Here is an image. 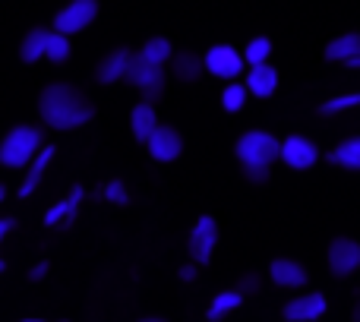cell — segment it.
Here are the masks:
<instances>
[{
  "label": "cell",
  "mask_w": 360,
  "mask_h": 322,
  "mask_svg": "<svg viewBox=\"0 0 360 322\" xmlns=\"http://www.w3.org/2000/svg\"><path fill=\"white\" fill-rule=\"evenodd\" d=\"M38 114L51 130H79L95 117V108L70 82H51L38 95Z\"/></svg>",
  "instance_id": "cell-1"
},
{
  "label": "cell",
  "mask_w": 360,
  "mask_h": 322,
  "mask_svg": "<svg viewBox=\"0 0 360 322\" xmlns=\"http://www.w3.org/2000/svg\"><path fill=\"white\" fill-rule=\"evenodd\" d=\"M234 155L243 167H272L281 158V139L269 130H247L237 136Z\"/></svg>",
  "instance_id": "cell-2"
},
{
  "label": "cell",
  "mask_w": 360,
  "mask_h": 322,
  "mask_svg": "<svg viewBox=\"0 0 360 322\" xmlns=\"http://www.w3.org/2000/svg\"><path fill=\"white\" fill-rule=\"evenodd\" d=\"M38 152H41V130H35V127H13L4 136V143H0V165L29 167Z\"/></svg>",
  "instance_id": "cell-3"
},
{
  "label": "cell",
  "mask_w": 360,
  "mask_h": 322,
  "mask_svg": "<svg viewBox=\"0 0 360 322\" xmlns=\"http://www.w3.org/2000/svg\"><path fill=\"white\" fill-rule=\"evenodd\" d=\"M124 79L143 92L146 105H155V101H162V95H165V79H168V70L149 63L143 54H130V63H127Z\"/></svg>",
  "instance_id": "cell-4"
},
{
  "label": "cell",
  "mask_w": 360,
  "mask_h": 322,
  "mask_svg": "<svg viewBox=\"0 0 360 322\" xmlns=\"http://www.w3.org/2000/svg\"><path fill=\"white\" fill-rule=\"evenodd\" d=\"M218 247V221L212 215H199L193 224L190 237H186V253L196 266H209Z\"/></svg>",
  "instance_id": "cell-5"
},
{
  "label": "cell",
  "mask_w": 360,
  "mask_h": 322,
  "mask_svg": "<svg viewBox=\"0 0 360 322\" xmlns=\"http://www.w3.org/2000/svg\"><path fill=\"white\" fill-rule=\"evenodd\" d=\"M205 73H212L215 79H228L234 82L240 73H247V63H243V54L234 48V44H212L202 57Z\"/></svg>",
  "instance_id": "cell-6"
},
{
  "label": "cell",
  "mask_w": 360,
  "mask_h": 322,
  "mask_svg": "<svg viewBox=\"0 0 360 322\" xmlns=\"http://www.w3.org/2000/svg\"><path fill=\"white\" fill-rule=\"evenodd\" d=\"M98 16V0H70L60 13L54 16V32L60 35H76L86 25H92V19Z\"/></svg>",
  "instance_id": "cell-7"
},
{
  "label": "cell",
  "mask_w": 360,
  "mask_h": 322,
  "mask_svg": "<svg viewBox=\"0 0 360 322\" xmlns=\"http://www.w3.org/2000/svg\"><path fill=\"white\" fill-rule=\"evenodd\" d=\"M329 272L335 275V278H348V275H354L360 269V240L354 237H335V240L329 243Z\"/></svg>",
  "instance_id": "cell-8"
},
{
  "label": "cell",
  "mask_w": 360,
  "mask_h": 322,
  "mask_svg": "<svg viewBox=\"0 0 360 322\" xmlns=\"http://www.w3.org/2000/svg\"><path fill=\"white\" fill-rule=\"evenodd\" d=\"M291 171H310L319 161V149L313 139H307L304 133H291L288 139H281V158Z\"/></svg>",
  "instance_id": "cell-9"
},
{
  "label": "cell",
  "mask_w": 360,
  "mask_h": 322,
  "mask_svg": "<svg viewBox=\"0 0 360 322\" xmlns=\"http://www.w3.org/2000/svg\"><path fill=\"white\" fill-rule=\"evenodd\" d=\"M329 310V300H326L323 291H310L300 294V297H291L285 307H281V316L285 322H316L326 316Z\"/></svg>",
  "instance_id": "cell-10"
},
{
  "label": "cell",
  "mask_w": 360,
  "mask_h": 322,
  "mask_svg": "<svg viewBox=\"0 0 360 322\" xmlns=\"http://www.w3.org/2000/svg\"><path fill=\"white\" fill-rule=\"evenodd\" d=\"M146 149H149V155L155 158V161L168 165V161H177L180 152H184V136H180L174 127L158 124L155 133L149 136V143H146Z\"/></svg>",
  "instance_id": "cell-11"
},
{
  "label": "cell",
  "mask_w": 360,
  "mask_h": 322,
  "mask_svg": "<svg viewBox=\"0 0 360 322\" xmlns=\"http://www.w3.org/2000/svg\"><path fill=\"white\" fill-rule=\"evenodd\" d=\"M269 278H272V285L285 288V291H300V288H307V281H310V272H307L297 259L278 256V259L269 262Z\"/></svg>",
  "instance_id": "cell-12"
},
{
  "label": "cell",
  "mask_w": 360,
  "mask_h": 322,
  "mask_svg": "<svg viewBox=\"0 0 360 322\" xmlns=\"http://www.w3.org/2000/svg\"><path fill=\"white\" fill-rule=\"evenodd\" d=\"M243 86L253 98H272L275 89H278V70L272 63H259V67H247L243 76Z\"/></svg>",
  "instance_id": "cell-13"
},
{
  "label": "cell",
  "mask_w": 360,
  "mask_h": 322,
  "mask_svg": "<svg viewBox=\"0 0 360 322\" xmlns=\"http://www.w3.org/2000/svg\"><path fill=\"white\" fill-rule=\"evenodd\" d=\"M82 199H86V190L76 183L73 190L67 193V199H60L57 205H51V209L44 212V224H48V228H54V224H73L76 221V212H79V205H82Z\"/></svg>",
  "instance_id": "cell-14"
},
{
  "label": "cell",
  "mask_w": 360,
  "mask_h": 322,
  "mask_svg": "<svg viewBox=\"0 0 360 322\" xmlns=\"http://www.w3.org/2000/svg\"><path fill=\"white\" fill-rule=\"evenodd\" d=\"M57 155V149L54 146H41V152H38L35 158H32V165L25 167V177H22V183H19V196H32V193L41 186V180H44V171H48V165L54 161Z\"/></svg>",
  "instance_id": "cell-15"
},
{
  "label": "cell",
  "mask_w": 360,
  "mask_h": 322,
  "mask_svg": "<svg viewBox=\"0 0 360 322\" xmlns=\"http://www.w3.org/2000/svg\"><path fill=\"white\" fill-rule=\"evenodd\" d=\"M130 54L133 51L127 48H114L111 54L101 57V63L95 67V79L101 82V86H111V82H120L127 73V63H130Z\"/></svg>",
  "instance_id": "cell-16"
},
{
  "label": "cell",
  "mask_w": 360,
  "mask_h": 322,
  "mask_svg": "<svg viewBox=\"0 0 360 322\" xmlns=\"http://www.w3.org/2000/svg\"><path fill=\"white\" fill-rule=\"evenodd\" d=\"M158 127V114H155V105H146V101H139L136 108L130 111V130L133 136H136V143H149V136L155 133Z\"/></svg>",
  "instance_id": "cell-17"
},
{
  "label": "cell",
  "mask_w": 360,
  "mask_h": 322,
  "mask_svg": "<svg viewBox=\"0 0 360 322\" xmlns=\"http://www.w3.org/2000/svg\"><path fill=\"white\" fill-rule=\"evenodd\" d=\"M360 54V32H345V35H335L329 44H326L323 57L329 63H345L351 57Z\"/></svg>",
  "instance_id": "cell-18"
},
{
  "label": "cell",
  "mask_w": 360,
  "mask_h": 322,
  "mask_svg": "<svg viewBox=\"0 0 360 322\" xmlns=\"http://www.w3.org/2000/svg\"><path fill=\"white\" fill-rule=\"evenodd\" d=\"M171 73H174V79L180 82H196L199 76L205 73V63L199 54H193V51H174V57H171Z\"/></svg>",
  "instance_id": "cell-19"
},
{
  "label": "cell",
  "mask_w": 360,
  "mask_h": 322,
  "mask_svg": "<svg viewBox=\"0 0 360 322\" xmlns=\"http://www.w3.org/2000/svg\"><path fill=\"white\" fill-rule=\"evenodd\" d=\"M243 307V294L237 291H218L215 297H212V304H209V310H205V319L209 322H221L224 316H231L234 310H240Z\"/></svg>",
  "instance_id": "cell-20"
},
{
  "label": "cell",
  "mask_w": 360,
  "mask_h": 322,
  "mask_svg": "<svg viewBox=\"0 0 360 322\" xmlns=\"http://www.w3.org/2000/svg\"><path fill=\"white\" fill-rule=\"evenodd\" d=\"M329 161L345 171H360V136H348L329 152Z\"/></svg>",
  "instance_id": "cell-21"
},
{
  "label": "cell",
  "mask_w": 360,
  "mask_h": 322,
  "mask_svg": "<svg viewBox=\"0 0 360 322\" xmlns=\"http://www.w3.org/2000/svg\"><path fill=\"white\" fill-rule=\"evenodd\" d=\"M48 29H32L29 35L22 38V44H19V57H22L25 63H35L44 57V44H48Z\"/></svg>",
  "instance_id": "cell-22"
},
{
  "label": "cell",
  "mask_w": 360,
  "mask_h": 322,
  "mask_svg": "<svg viewBox=\"0 0 360 322\" xmlns=\"http://www.w3.org/2000/svg\"><path fill=\"white\" fill-rule=\"evenodd\" d=\"M139 54H143L149 63H155V67H165V63H171V57H174V44H171L165 35H155L143 44Z\"/></svg>",
  "instance_id": "cell-23"
},
{
  "label": "cell",
  "mask_w": 360,
  "mask_h": 322,
  "mask_svg": "<svg viewBox=\"0 0 360 322\" xmlns=\"http://www.w3.org/2000/svg\"><path fill=\"white\" fill-rule=\"evenodd\" d=\"M360 108V92H345V95H332V98H326L323 105L316 108L323 117H338V114L345 111H354Z\"/></svg>",
  "instance_id": "cell-24"
},
{
  "label": "cell",
  "mask_w": 360,
  "mask_h": 322,
  "mask_svg": "<svg viewBox=\"0 0 360 322\" xmlns=\"http://www.w3.org/2000/svg\"><path fill=\"white\" fill-rule=\"evenodd\" d=\"M269 57H272V38H269V35L250 38L247 48H243V63H247V67H259V63H269Z\"/></svg>",
  "instance_id": "cell-25"
},
{
  "label": "cell",
  "mask_w": 360,
  "mask_h": 322,
  "mask_svg": "<svg viewBox=\"0 0 360 322\" xmlns=\"http://www.w3.org/2000/svg\"><path fill=\"white\" fill-rule=\"evenodd\" d=\"M247 98H250L247 86L234 79V82H228V86H224V92H221V108H224L228 114H237V111H243Z\"/></svg>",
  "instance_id": "cell-26"
},
{
  "label": "cell",
  "mask_w": 360,
  "mask_h": 322,
  "mask_svg": "<svg viewBox=\"0 0 360 322\" xmlns=\"http://www.w3.org/2000/svg\"><path fill=\"white\" fill-rule=\"evenodd\" d=\"M70 51H73V44H70L67 35H60V32H51L48 35V44H44V57L54 63H63L70 57Z\"/></svg>",
  "instance_id": "cell-27"
},
{
  "label": "cell",
  "mask_w": 360,
  "mask_h": 322,
  "mask_svg": "<svg viewBox=\"0 0 360 322\" xmlns=\"http://www.w3.org/2000/svg\"><path fill=\"white\" fill-rule=\"evenodd\" d=\"M105 199H108V202H114V205H127V202H130V193H127L124 180H111V183L105 186Z\"/></svg>",
  "instance_id": "cell-28"
},
{
  "label": "cell",
  "mask_w": 360,
  "mask_h": 322,
  "mask_svg": "<svg viewBox=\"0 0 360 322\" xmlns=\"http://www.w3.org/2000/svg\"><path fill=\"white\" fill-rule=\"evenodd\" d=\"M262 288V275L259 272H247L240 281H237V291L243 294V297H250V294H259Z\"/></svg>",
  "instance_id": "cell-29"
},
{
  "label": "cell",
  "mask_w": 360,
  "mask_h": 322,
  "mask_svg": "<svg viewBox=\"0 0 360 322\" xmlns=\"http://www.w3.org/2000/svg\"><path fill=\"white\" fill-rule=\"evenodd\" d=\"M269 174H272L269 167H243V177H247L250 183H266Z\"/></svg>",
  "instance_id": "cell-30"
},
{
  "label": "cell",
  "mask_w": 360,
  "mask_h": 322,
  "mask_svg": "<svg viewBox=\"0 0 360 322\" xmlns=\"http://www.w3.org/2000/svg\"><path fill=\"white\" fill-rule=\"evenodd\" d=\"M177 275H180V281H196L199 266H196V262H190V266H180V269H177Z\"/></svg>",
  "instance_id": "cell-31"
},
{
  "label": "cell",
  "mask_w": 360,
  "mask_h": 322,
  "mask_svg": "<svg viewBox=\"0 0 360 322\" xmlns=\"http://www.w3.org/2000/svg\"><path fill=\"white\" fill-rule=\"evenodd\" d=\"M48 269H51L48 262H38V266H35V269H32V272H29V278H32V281H41L44 275H48Z\"/></svg>",
  "instance_id": "cell-32"
},
{
  "label": "cell",
  "mask_w": 360,
  "mask_h": 322,
  "mask_svg": "<svg viewBox=\"0 0 360 322\" xmlns=\"http://www.w3.org/2000/svg\"><path fill=\"white\" fill-rule=\"evenodd\" d=\"M13 231V218H0V243H4V237Z\"/></svg>",
  "instance_id": "cell-33"
},
{
  "label": "cell",
  "mask_w": 360,
  "mask_h": 322,
  "mask_svg": "<svg viewBox=\"0 0 360 322\" xmlns=\"http://www.w3.org/2000/svg\"><path fill=\"white\" fill-rule=\"evenodd\" d=\"M342 67H348V70H360V54H357V57H351V60H345Z\"/></svg>",
  "instance_id": "cell-34"
},
{
  "label": "cell",
  "mask_w": 360,
  "mask_h": 322,
  "mask_svg": "<svg viewBox=\"0 0 360 322\" xmlns=\"http://www.w3.org/2000/svg\"><path fill=\"white\" fill-rule=\"evenodd\" d=\"M354 322H360V300L354 304Z\"/></svg>",
  "instance_id": "cell-35"
},
{
  "label": "cell",
  "mask_w": 360,
  "mask_h": 322,
  "mask_svg": "<svg viewBox=\"0 0 360 322\" xmlns=\"http://www.w3.org/2000/svg\"><path fill=\"white\" fill-rule=\"evenodd\" d=\"M139 322H165V319H158V316H146V319H139Z\"/></svg>",
  "instance_id": "cell-36"
},
{
  "label": "cell",
  "mask_w": 360,
  "mask_h": 322,
  "mask_svg": "<svg viewBox=\"0 0 360 322\" xmlns=\"http://www.w3.org/2000/svg\"><path fill=\"white\" fill-rule=\"evenodd\" d=\"M4 196H6V190H4V183H0V202H4Z\"/></svg>",
  "instance_id": "cell-37"
},
{
  "label": "cell",
  "mask_w": 360,
  "mask_h": 322,
  "mask_svg": "<svg viewBox=\"0 0 360 322\" xmlns=\"http://www.w3.org/2000/svg\"><path fill=\"white\" fill-rule=\"evenodd\" d=\"M4 269H6V262H4V259H0V272H4Z\"/></svg>",
  "instance_id": "cell-38"
},
{
  "label": "cell",
  "mask_w": 360,
  "mask_h": 322,
  "mask_svg": "<svg viewBox=\"0 0 360 322\" xmlns=\"http://www.w3.org/2000/svg\"><path fill=\"white\" fill-rule=\"evenodd\" d=\"M22 322H44V319H22Z\"/></svg>",
  "instance_id": "cell-39"
}]
</instances>
